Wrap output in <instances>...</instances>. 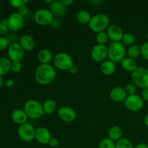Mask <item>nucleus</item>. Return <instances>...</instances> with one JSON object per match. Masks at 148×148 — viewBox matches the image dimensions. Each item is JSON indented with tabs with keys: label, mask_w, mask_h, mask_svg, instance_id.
Listing matches in <instances>:
<instances>
[{
	"label": "nucleus",
	"mask_w": 148,
	"mask_h": 148,
	"mask_svg": "<svg viewBox=\"0 0 148 148\" xmlns=\"http://www.w3.org/2000/svg\"><path fill=\"white\" fill-rule=\"evenodd\" d=\"M95 40H96L98 44L105 45L106 43L108 42V36L106 32H100V33H97L96 37H95Z\"/></svg>",
	"instance_id": "obj_29"
},
{
	"label": "nucleus",
	"mask_w": 148,
	"mask_h": 148,
	"mask_svg": "<svg viewBox=\"0 0 148 148\" xmlns=\"http://www.w3.org/2000/svg\"><path fill=\"white\" fill-rule=\"evenodd\" d=\"M69 71L72 74H76L78 71V67L76 66V65L73 64L72 66H71L70 69H69Z\"/></svg>",
	"instance_id": "obj_44"
},
{
	"label": "nucleus",
	"mask_w": 148,
	"mask_h": 148,
	"mask_svg": "<svg viewBox=\"0 0 148 148\" xmlns=\"http://www.w3.org/2000/svg\"><path fill=\"white\" fill-rule=\"evenodd\" d=\"M123 43L126 45H133V43L135 41V37L134 35L131 33H126L123 36L122 40Z\"/></svg>",
	"instance_id": "obj_31"
},
{
	"label": "nucleus",
	"mask_w": 148,
	"mask_h": 148,
	"mask_svg": "<svg viewBox=\"0 0 148 148\" xmlns=\"http://www.w3.org/2000/svg\"><path fill=\"white\" fill-rule=\"evenodd\" d=\"M51 135L49 130L45 127H39L36 130L35 139L37 140L38 143L41 145L49 144Z\"/></svg>",
	"instance_id": "obj_15"
},
{
	"label": "nucleus",
	"mask_w": 148,
	"mask_h": 148,
	"mask_svg": "<svg viewBox=\"0 0 148 148\" xmlns=\"http://www.w3.org/2000/svg\"><path fill=\"white\" fill-rule=\"evenodd\" d=\"M127 94L125 89L121 87H116L110 92V97L114 101L119 103L125 101L127 97Z\"/></svg>",
	"instance_id": "obj_17"
},
{
	"label": "nucleus",
	"mask_w": 148,
	"mask_h": 148,
	"mask_svg": "<svg viewBox=\"0 0 148 148\" xmlns=\"http://www.w3.org/2000/svg\"><path fill=\"white\" fill-rule=\"evenodd\" d=\"M17 133H18L20 138L23 141L29 143L34 140L36 130L31 124L26 122L20 125L18 130H17Z\"/></svg>",
	"instance_id": "obj_7"
},
{
	"label": "nucleus",
	"mask_w": 148,
	"mask_h": 148,
	"mask_svg": "<svg viewBox=\"0 0 148 148\" xmlns=\"http://www.w3.org/2000/svg\"><path fill=\"white\" fill-rule=\"evenodd\" d=\"M49 10L56 17H63L66 12V8L61 1H53L49 5Z\"/></svg>",
	"instance_id": "obj_16"
},
{
	"label": "nucleus",
	"mask_w": 148,
	"mask_h": 148,
	"mask_svg": "<svg viewBox=\"0 0 148 148\" xmlns=\"http://www.w3.org/2000/svg\"><path fill=\"white\" fill-rule=\"evenodd\" d=\"M144 122H145V125L148 127V113L147 114H146L145 116Z\"/></svg>",
	"instance_id": "obj_46"
},
{
	"label": "nucleus",
	"mask_w": 148,
	"mask_h": 148,
	"mask_svg": "<svg viewBox=\"0 0 148 148\" xmlns=\"http://www.w3.org/2000/svg\"><path fill=\"white\" fill-rule=\"evenodd\" d=\"M125 90L129 95H134L135 94L137 88H136V85L134 83H129L126 85L125 87Z\"/></svg>",
	"instance_id": "obj_34"
},
{
	"label": "nucleus",
	"mask_w": 148,
	"mask_h": 148,
	"mask_svg": "<svg viewBox=\"0 0 148 148\" xmlns=\"http://www.w3.org/2000/svg\"><path fill=\"white\" fill-rule=\"evenodd\" d=\"M8 26L5 25L0 21V36H2L3 35L6 34L8 31Z\"/></svg>",
	"instance_id": "obj_39"
},
{
	"label": "nucleus",
	"mask_w": 148,
	"mask_h": 148,
	"mask_svg": "<svg viewBox=\"0 0 148 148\" xmlns=\"http://www.w3.org/2000/svg\"><path fill=\"white\" fill-rule=\"evenodd\" d=\"M142 98L143 99V101L148 102V88H144L142 91Z\"/></svg>",
	"instance_id": "obj_40"
},
{
	"label": "nucleus",
	"mask_w": 148,
	"mask_h": 148,
	"mask_svg": "<svg viewBox=\"0 0 148 148\" xmlns=\"http://www.w3.org/2000/svg\"><path fill=\"white\" fill-rule=\"evenodd\" d=\"M25 50L23 49L20 43H14L10 45L8 48L9 59L12 62H20L24 56Z\"/></svg>",
	"instance_id": "obj_10"
},
{
	"label": "nucleus",
	"mask_w": 148,
	"mask_h": 148,
	"mask_svg": "<svg viewBox=\"0 0 148 148\" xmlns=\"http://www.w3.org/2000/svg\"><path fill=\"white\" fill-rule=\"evenodd\" d=\"M22 67V64L20 62H12L11 64V70L14 73H18L21 71Z\"/></svg>",
	"instance_id": "obj_33"
},
{
	"label": "nucleus",
	"mask_w": 148,
	"mask_h": 148,
	"mask_svg": "<svg viewBox=\"0 0 148 148\" xmlns=\"http://www.w3.org/2000/svg\"><path fill=\"white\" fill-rule=\"evenodd\" d=\"M141 49V55L145 60L148 61V42L143 44L140 47Z\"/></svg>",
	"instance_id": "obj_35"
},
{
	"label": "nucleus",
	"mask_w": 148,
	"mask_h": 148,
	"mask_svg": "<svg viewBox=\"0 0 148 148\" xmlns=\"http://www.w3.org/2000/svg\"><path fill=\"white\" fill-rule=\"evenodd\" d=\"M56 69L51 64H40L35 72L36 82L42 85L51 84L56 78Z\"/></svg>",
	"instance_id": "obj_1"
},
{
	"label": "nucleus",
	"mask_w": 148,
	"mask_h": 148,
	"mask_svg": "<svg viewBox=\"0 0 148 148\" xmlns=\"http://www.w3.org/2000/svg\"><path fill=\"white\" fill-rule=\"evenodd\" d=\"M91 18H92V17H91L90 14L87 10H79L77 13V19L78 22L81 24H89Z\"/></svg>",
	"instance_id": "obj_24"
},
{
	"label": "nucleus",
	"mask_w": 148,
	"mask_h": 148,
	"mask_svg": "<svg viewBox=\"0 0 148 148\" xmlns=\"http://www.w3.org/2000/svg\"><path fill=\"white\" fill-rule=\"evenodd\" d=\"M10 3L14 8L18 9L21 6L26 5V4L28 3V1L27 0H10Z\"/></svg>",
	"instance_id": "obj_32"
},
{
	"label": "nucleus",
	"mask_w": 148,
	"mask_h": 148,
	"mask_svg": "<svg viewBox=\"0 0 148 148\" xmlns=\"http://www.w3.org/2000/svg\"><path fill=\"white\" fill-rule=\"evenodd\" d=\"M107 35L108 36V38L113 41V43L115 42H120V40H122L123 33L122 29L121 27L117 25H111L107 28Z\"/></svg>",
	"instance_id": "obj_14"
},
{
	"label": "nucleus",
	"mask_w": 148,
	"mask_h": 148,
	"mask_svg": "<svg viewBox=\"0 0 148 148\" xmlns=\"http://www.w3.org/2000/svg\"><path fill=\"white\" fill-rule=\"evenodd\" d=\"M24 111L27 116L32 119H40L45 114L43 111V105L36 100H28L25 103Z\"/></svg>",
	"instance_id": "obj_2"
},
{
	"label": "nucleus",
	"mask_w": 148,
	"mask_h": 148,
	"mask_svg": "<svg viewBox=\"0 0 148 148\" xmlns=\"http://www.w3.org/2000/svg\"><path fill=\"white\" fill-rule=\"evenodd\" d=\"M127 54L129 58L131 59H136L141 54V49L140 47L137 45H132L127 49Z\"/></svg>",
	"instance_id": "obj_26"
},
{
	"label": "nucleus",
	"mask_w": 148,
	"mask_h": 148,
	"mask_svg": "<svg viewBox=\"0 0 148 148\" xmlns=\"http://www.w3.org/2000/svg\"><path fill=\"white\" fill-rule=\"evenodd\" d=\"M116 148H134V147L130 140L125 138H121L116 143Z\"/></svg>",
	"instance_id": "obj_28"
},
{
	"label": "nucleus",
	"mask_w": 148,
	"mask_h": 148,
	"mask_svg": "<svg viewBox=\"0 0 148 148\" xmlns=\"http://www.w3.org/2000/svg\"><path fill=\"white\" fill-rule=\"evenodd\" d=\"M108 56V47L106 45L97 44L91 50V57L98 62H103Z\"/></svg>",
	"instance_id": "obj_12"
},
{
	"label": "nucleus",
	"mask_w": 148,
	"mask_h": 148,
	"mask_svg": "<svg viewBox=\"0 0 148 148\" xmlns=\"http://www.w3.org/2000/svg\"><path fill=\"white\" fill-rule=\"evenodd\" d=\"M116 66L114 62L111 60L104 61L101 65V71L105 75H111L115 72Z\"/></svg>",
	"instance_id": "obj_22"
},
{
	"label": "nucleus",
	"mask_w": 148,
	"mask_h": 148,
	"mask_svg": "<svg viewBox=\"0 0 148 148\" xmlns=\"http://www.w3.org/2000/svg\"><path fill=\"white\" fill-rule=\"evenodd\" d=\"M53 0H45V2L46 3V4H51L52 2H53Z\"/></svg>",
	"instance_id": "obj_48"
},
{
	"label": "nucleus",
	"mask_w": 148,
	"mask_h": 148,
	"mask_svg": "<svg viewBox=\"0 0 148 148\" xmlns=\"http://www.w3.org/2000/svg\"><path fill=\"white\" fill-rule=\"evenodd\" d=\"M147 39H148V31H147Z\"/></svg>",
	"instance_id": "obj_49"
},
{
	"label": "nucleus",
	"mask_w": 148,
	"mask_h": 148,
	"mask_svg": "<svg viewBox=\"0 0 148 148\" xmlns=\"http://www.w3.org/2000/svg\"><path fill=\"white\" fill-rule=\"evenodd\" d=\"M11 118L14 123L21 125V124H23L27 122L28 116H27L26 113L23 110L16 109L12 113Z\"/></svg>",
	"instance_id": "obj_18"
},
{
	"label": "nucleus",
	"mask_w": 148,
	"mask_h": 148,
	"mask_svg": "<svg viewBox=\"0 0 148 148\" xmlns=\"http://www.w3.org/2000/svg\"><path fill=\"white\" fill-rule=\"evenodd\" d=\"M134 148H148V145L147 144H145V143H140V144L137 145Z\"/></svg>",
	"instance_id": "obj_45"
},
{
	"label": "nucleus",
	"mask_w": 148,
	"mask_h": 148,
	"mask_svg": "<svg viewBox=\"0 0 148 148\" xmlns=\"http://www.w3.org/2000/svg\"><path fill=\"white\" fill-rule=\"evenodd\" d=\"M124 104L127 109L135 112L143 108L144 106V101L140 95L134 94V95H130L127 97L124 101Z\"/></svg>",
	"instance_id": "obj_9"
},
{
	"label": "nucleus",
	"mask_w": 148,
	"mask_h": 148,
	"mask_svg": "<svg viewBox=\"0 0 148 148\" xmlns=\"http://www.w3.org/2000/svg\"><path fill=\"white\" fill-rule=\"evenodd\" d=\"M20 44L25 51H30L35 47V40L30 35H24L20 39Z\"/></svg>",
	"instance_id": "obj_19"
},
{
	"label": "nucleus",
	"mask_w": 148,
	"mask_h": 148,
	"mask_svg": "<svg viewBox=\"0 0 148 148\" xmlns=\"http://www.w3.org/2000/svg\"><path fill=\"white\" fill-rule=\"evenodd\" d=\"M53 64L60 70H69L73 65V60L69 54L62 52L55 55Z\"/></svg>",
	"instance_id": "obj_6"
},
{
	"label": "nucleus",
	"mask_w": 148,
	"mask_h": 148,
	"mask_svg": "<svg viewBox=\"0 0 148 148\" xmlns=\"http://www.w3.org/2000/svg\"><path fill=\"white\" fill-rule=\"evenodd\" d=\"M51 26L55 30H58L62 27V22L59 18H53V21L51 23Z\"/></svg>",
	"instance_id": "obj_37"
},
{
	"label": "nucleus",
	"mask_w": 148,
	"mask_h": 148,
	"mask_svg": "<svg viewBox=\"0 0 148 148\" xmlns=\"http://www.w3.org/2000/svg\"><path fill=\"white\" fill-rule=\"evenodd\" d=\"M121 65L123 69L128 72H133L137 68V64L134 59L124 57L121 61Z\"/></svg>",
	"instance_id": "obj_21"
},
{
	"label": "nucleus",
	"mask_w": 148,
	"mask_h": 148,
	"mask_svg": "<svg viewBox=\"0 0 148 148\" xmlns=\"http://www.w3.org/2000/svg\"><path fill=\"white\" fill-rule=\"evenodd\" d=\"M52 53L47 49L40 50L38 53V59L42 64H49L52 60Z\"/></svg>",
	"instance_id": "obj_20"
},
{
	"label": "nucleus",
	"mask_w": 148,
	"mask_h": 148,
	"mask_svg": "<svg viewBox=\"0 0 148 148\" xmlns=\"http://www.w3.org/2000/svg\"><path fill=\"white\" fill-rule=\"evenodd\" d=\"M11 61L8 58H0V77H2L11 70Z\"/></svg>",
	"instance_id": "obj_23"
},
{
	"label": "nucleus",
	"mask_w": 148,
	"mask_h": 148,
	"mask_svg": "<svg viewBox=\"0 0 148 148\" xmlns=\"http://www.w3.org/2000/svg\"><path fill=\"white\" fill-rule=\"evenodd\" d=\"M49 145H50V146H51V147H56V146H58V145H59V140L56 138H55V137H52V138L51 139L50 142H49Z\"/></svg>",
	"instance_id": "obj_41"
},
{
	"label": "nucleus",
	"mask_w": 148,
	"mask_h": 148,
	"mask_svg": "<svg viewBox=\"0 0 148 148\" xmlns=\"http://www.w3.org/2000/svg\"><path fill=\"white\" fill-rule=\"evenodd\" d=\"M108 136L111 140H114V141H116V140L118 141L122 136V131H121V128H119V127H113L109 130Z\"/></svg>",
	"instance_id": "obj_27"
},
{
	"label": "nucleus",
	"mask_w": 148,
	"mask_h": 148,
	"mask_svg": "<svg viewBox=\"0 0 148 148\" xmlns=\"http://www.w3.org/2000/svg\"><path fill=\"white\" fill-rule=\"evenodd\" d=\"M9 44L10 43L7 38L4 36H0V51H3L7 49Z\"/></svg>",
	"instance_id": "obj_36"
},
{
	"label": "nucleus",
	"mask_w": 148,
	"mask_h": 148,
	"mask_svg": "<svg viewBox=\"0 0 148 148\" xmlns=\"http://www.w3.org/2000/svg\"><path fill=\"white\" fill-rule=\"evenodd\" d=\"M18 12L20 15L24 17V16H25L26 14L28 13V9H27V7H26V5H23L20 7H19L18 12Z\"/></svg>",
	"instance_id": "obj_38"
},
{
	"label": "nucleus",
	"mask_w": 148,
	"mask_h": 148,
	"mask_svg": "<svg viewBox=\"0 0 148 148\" xmlns=\"http://www.w3.org/2000/svg\"><path fill=\"white\" fill-rule=\"evenodd\" d=\"M34 20L38 25L44 26L51 25L53 20V15L51 12L47 9H40L34 14Z\"/></svg>",
	"instance_id": "obj_8"
},
{
	"label": "nucleus",
	"mask_w": 148,
	"mask_h": 148,
	"mask_svg": "<svg viewBox=\"0 0 148 148\" xmlns=\"http://www.w3.org/2000/svg\"><path fill=\"white\" fill-rule=\"evenodd\" d=\"M58 116L65 122H72L76 119L77 114L75 110L71 107L63 106L58 110Z\"/></svg>",
	"instance_id": "obj_13"
},
{
	"label": "nucleus",
	"mask_w": 148,
	"mask_h": 148,
	"mask_svg": "<svg viewBox=\"0 0 148 148\" xmlns=\"http://www.w3.org/2000/svg\"><path fill=\"white\" fill-rule=\"evenodd\" d=\"M62 3L65 6V7H68V6H70L73 4V1L72 0H62Z\"/></svg>",
	"instance_id": "obj_43"
},
{
	"label": "nucleus",
	"mask_w": 148,
	"mask_h": 148,
	"mask_svg": "<svg viewBox=\"0 0 148 148\" xmlns=\"http://www.w3.org/2000/svg\"><path fill=\"white\" fill-rule=\"evenodd\" d=\"M43 108L44 113L46 114H51L54 112L56 108V103L53 100L48 99L43 103Z\"/></svg>",
	"instance_id": "obj_25"
},
{
	"label": "nucleus",
	"mask_w": 148,
	"mask_h": 148,
	"mask_svg": "<svg viewBox=\"0 0 148 148\" xmlns=\"http://www.w3.org/2000/svg\"><path fill=\"white\" fill-rule=\"evenodd\" d=\"M99 148H116V143L110 138H105L100 143Z\"/></svg>",
	"instance_id": "obj_30"
},
{
	"label": "nucleus",
	"mask_w": 148,
	"mask_h": 148,
	"mask_svg": "<svg viewBox=\"0 0 148 148\" xmlns=\"http://www.w3.org/2000/svg\"><path fill=\"white\" fill-rule=\"evenodd\" d=\"M24 17L18 12H14L8 17V28L12 31H17L24 25Z\"/></svg>",
	"instance_id": "obj_11"
},
{
	"label": "nucleus",
	"mask_w": 148,
	"mask_h": 148,
	"mask_svg": "<svg viewBox=\"0 0 148 148\" xmlns=\"http://www.w3.org/2000/svg\"><path fill=\"white\" fill-rule=\"evenodd\" d=\"M109 25V17L105 14H98L92 17L90 21L89 27L95 33L103 32L108 28Z\"/></svg>",
	"instance_id": "obj_3"
},
{
	"label": "nucleus",
	"mask_w": 148,
	"mask_h": 148,
	"mask_svg": "<svg viewBox=\"0 0 148 148\" xmlns=\"http://www.w3.org/2000/svg\"><path fill=\"white\" fill-rule=\"evenodd\" d=\"M126 54L124 45L121 42L112 43L108 48V57L113 62H121Z\"/></svg>",
	"instance_id": "obj_4"
},
{
	"label": "nucleus",
	"mask_w": 148,
	"mask_h": 148,
	"mask_svg": "<svg viewBox=\"0 0 148 148\" xmlns=\"http://www.w3.org/2000/svg\"><path fill=\"white\" fill-rule=\"evenodd\" d=\"M14 84V79H7V80L5 82V83H4V86H5L6 88H11Z\"/></svg>",
	"instance_id": "obj_42"
},
{
	"label": "nucleus",
	"mask_w": 148,
	"mask_h": 148,
	"mask_svg": "<svg viewBox=\"0 0 148 148\" xmlns=\"http://www.w3.org/2000/svg\"><path fill=\"white\" fill-rule=\"evenodd\" d=\"M132 79L136 86L143 89L148 88V69L143 66L137 67L132 74Z\"/></svg>",
	"instance_id": "obj_5"
},
{
	"label": "nucleus",
	"mask_w": 148,
	"mask_h": 148,
	"mask_svg": "<svg viewBox=\"0 0 148 148\" xmlns=\"http://www.w3.org/2000/svg\"><path fill=\"white\" fill-rule=\"evenodd\" d=\"M3 85H4V80H3L2 77H0V88L2 87Z\"/></svg>",
	"instance_id": "obj_47"
}]
</instances>
